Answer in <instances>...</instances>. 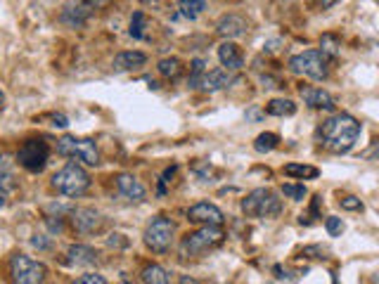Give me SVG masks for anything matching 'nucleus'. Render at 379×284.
Wrapping results in <instances>:
<instances>
[{
  "mask_svg": "<svg viewBox=\"0 0 379 284\" xmlns=\"http://www.w3.org/2000/svg\"><path fill=\"white\" fill-rule=\"evenodd\" d=\"M318 135L325 150L334 154H346L360 138V123L351 114H332L330 119L323 121Z\"/></svg>",
  "mask_w": 379,
  "mask_h": 284,
  "instance_id": "obj_1",
  "label": "nucleus"
},
{
  "mask_svg": "<svg viewBox=\"0 0 379 284\" xmlns=\"http://www.w3.org/2000/svg\"><path fill=\"white\" fill-rule=\"evenodd\" d=\"M242 211L251 218H275L282 211V202L273 189L259 187L246 194V199L242 202Z\"/></svg>",
  "mask_w": 379,
  "mask_h": 284,
  "instance_id": "obj_2",
  "label": "nucleus"
},
{
  "mask_svg": "<svg viewBox=\"0 0 379 284\" xmlns=\"http://www.w3.org/2000/svg\"><path fill=\"white\" fill-rule=\"evenodd\" d=\"M52 187L65 197H81L91 187V176L78 164H67L52 176Z\"/></svg>",
  "mask_w": 379,
  "mask_h": 284,
  "instance_id": "obj_3",
  "label": "nucleus"
},
{
  "mask_svg": "<svg viewBox=\"0 0 379 284\" xmlns=\"http://www.w3.org/2000/svg\"><path fill=\"white\" fill-rule=\"evenodd\" d=\"M289 69L299 76H308L313 81H323L328 78L330 67H328V55L323 50H303L289 60Z\"/></svg>",
  "mask_w": 379,
  "mask_h": 284,
  "instance_id": "obj_4",
  "label": "nucleus"
},
{
  "mask_svg": "<svg viewBox=\"0 0 379 284\" xmlns=\"http://www.w3.org/2000/svg\"><path fill=\"white\" fill-rule=\"evenodd\" d=\"M220 241H223V230H220V225H204L197 233H190L183 237L181 251L185 256H202V254H207V251L216 249V246H220Z\"/></svg>",
  "mask_w": 379,
  "mask_h": 284,
  "instance_id": "obj_5",
  "label": "nucleus"
},
{
  "mask_svg": "<svg viewBox=\"0 0 379 284\" xmlns=\"http://www.w3.org/2000/svg\"><path fill=\"white\" fill-rule=\"evenodd\" d=\"M57 152L67 159H76L86 166H97L100 164V152L95 140L91 138H71V135H65L60 142H57Z\"/></svg>",
  "mask_w": 379,
  "mask_h": 284,
  "instance_id": "obj_6",
  "label": "nucleus"
},
{
  "mask_svg": "<svg viewBox=\"0 0 379 284\" xmlns=\"http://www.w3.org/2000/svg\"><path fill=\"white\" fill-rule=\"evenodd\" d=\"M10 275H12V280L19 284H38L45 280L47 268L43 263L29 259L26 254H14L12 259H10Z\"/></svg>",
  "mask_w": 379,
  "mask_h": 284,
  "instance_id": "obj_7",
  "label": "nucleus"
},
{
  "mask_svg": "<svg viewBox=\"0 0 379 284\" xmlns=\"http://www.w3.org/2000/svg\"><path fill=\"white\" fill-rule=\"evenodd\" d=\"M173 223L164 215H157V218H152V223L147 225L145 230V244L147 249H152L154 254H164L168 251V246H171L173 241Z\"/></svg>",
  "mask_w": 379,
  "mask_h": 284,
  "instance_id": "obj_8",
  "label": "nucleus"
},
{
  "mask_svg": "<svg viewBox=\"0 0 379 284\" xmlns=\"http://www.w3.org/2000/svg\"><path fill=\"white\" fill-rule=\"evenodd\" d=\"M47 156H50V147L43 140H26L17 159L29 173H41L47 164Z\"/></svg>",
  "mask_w": 379,
  "mask_h": 284,
  "instance_id": "obj_9",
  "label": "nucleus"
},
{
  "mask_svg": "<svg viewBox=\"0 0 379 284\" xmlns=\"http://www.w3.org/2000/svg\"><path fill=\"white\" fill-rule=\"evenodd\" d=\"M299 95H301L303 104H308L310 109H325V112H334V99L328 91L315 86H301L299 88Z\"/></svg>",
  "mask_w": 379,
  "mask_h": 284,
  "instance_id": "obj_10",
  "label": "nucleus"
},
{
  "mask_svg": "<svg viewBox=\"0 0 379 284\" xmlns=\"http://www.w3.org/2000/svg\"><path fill=\"white\" fill-rule=\"evenodd\" d=\"M187 218L192 220V223H202V225H223V220H225L223 211L209 202L194 204V206L187 211Z\"/></svg>",
  "mask_w": 379,
  "mask_h": 284,
  "instance_id": "obj_11",
  "label": "nucleus"
},
{
  "mask_svg": "<svg viewBox=\"0 0 379 284\" xmlns=\"http://www.w3.org/2000/svg\"><path fill=\"white\" fill-rule=\"evenodd\" d=\"M71 223L78 233L91 235L102 228V215L95 211V209H76V211L71 213Z\"/></svg>",
  "mask_w": 379,
  "mask_h": 284,
  "instance_id": "obj_12",
  "label": "nucleus"
},
{
  "mask_svg": "<svg viewBox=\"0 0 379 284\" xmlns=\"http://www.w3.org/2000/svg\"><path fill=\"white\" fill-rule=\"evenodd\" d=\"M117 187H119V192L128 199V202H145V197H147L142 182L135 180V178L128 176V173H121V176H117Z\"/></svg>",
  "mask_w": 379,
  "mask_h": 284,
  "instance_id": "obj_13",
  "label": "nucleus"
},
{
  "mask_svg": "<svg viewBox=\"0 0 379 284\" xmlns=\"http://www.w3.org/2000/svg\"><path fill=\"white\" fill-rule=\"evenodd\" d=\"M246 19L240 17V14H225V17L218 19V26H216V31H218L220 36H225V38H237V36H244L246 34Z\"/></svg>",
  "mask_w": 379,
  "mask_h": 284,
  "instance_id": "obj_14",
  "label": "nucleus"
},
{
  "mask_svg": "<svg viewBox=\"0 0 379 284\" xmlns=\"http://www.w3.org/2000/svg\"><path fill=\"white\" fill-rule=\"evenodd\" d=\"M93 8L88 3H71L65 8V12H62V22L67 26H73V29H81L83 24H86V19L91 17Z\"/></svg>",
  "mask_w": 379,
  "mask_h": 284,
  "instance_id": "obj_15",
  "label": "nucleus"
},
{
  "mask_svg": "<svg viewBox=\"0 0 379 284\" xmlns=\"http://www.w3.org/2000/svg\"><path fill=\"white\" fill-rule=\"evenodd\" d=\"M218 60L228 71H237V69H242V64H244V57H242L240 47H237L235 43H230V40H225V43L218 45Z\"/></svg>",
  "mask_w": 379,
  "mask_h": 284,
  "instance_id": "obj_16",
  "label": "nucleus"
},
{
  "mask_svg": "<svg viewBox=\"0 0 379 284\" xmlns=\"http://www.w3.org/2000/svg\"><path fill=\"white\" fill-rule=\"evenodd\" d=\"M228 83H233V76L228 73V69H211V71L202 73L197 88H202V91H220V88H225Z\"/></svg>",
  "mask_w": 379,
  "mask_h": 284,
  "instance_id": "obj_17",
  "label": "nucleus"
},
{
  "mask_svg": "<svg viewBox=\"0 0 379 284\" xmlns=\"http://www.w3.org/2000/svg\"><path fill=\"white\" fill-rule=\"evenodd\" d=\"M145 62H147L145 52H138V50L119 52V55L114 57V71H133V69H140V67H145Z\"/></svg>",
  "mask_w": 379,
  "mask_h": 284,
  "instance_id": "obj_18",
  "label": "nucleus"
},
{
  "mask_svg": "<svg viewBox=\"0 0 379 284\" xmlns=\"http://www.w3.org/2000/svg\"><path fill=\"white\" fill-rule=\"evenodd\" d=\"M69 261L73 265H93L97 263V251L86 244H73L69 246Z\"/></svg>",
  "mask_w": 379,
  "mask_h": 284,
  "instance_id": "obj_19",
  "label": "nucleus"
},
{
  "mask_svg": "<svg viewBox=\"0 0 379 284\" xmlns=\"http://www.w3.org/2000/svg\"><path fill=\"white\" fill-rule=\"evenodd\" d=\"M266 112L271 117H292V114H297V104L292 99H271Z\"/></svg>",
  "mask_w": 379,
  "mask_h": 284,
  "instance_id": "obj_20",
  "label": "nucleus"
},
{
  "mask_svg": "<svg viewBox=\"0 0 379 284\" xmlns=\"http://www.w3.org/2000/svg\"><path fill=\"white\" fill-rule=\"evenodd\" d=\"M142 282H147V284H168L171 282V275H168L161 265H147L145 270H142Z\"/></svg>",
  "mask_w": 379,
  "mask_h": 284,
  "instance_id": "obj_21",
  "label": "nucleus"
},
{
  "mask_svg": "<svg viewBox=\"0 0 379 284\" xmlns=\"http://www.w3.org/2000/svg\"><path fill=\"white\" fill-rule=\"evenodd\" d=\"M284 173L292 178H303V180H313V178L320 176V171L315 166H306V164H287L284 166Z\"/></svg>",
  "mask_w": 379,
  "mask_h": 284,
  "instance_id": "obj_22",
  "label": "nucleus"
},
{
  "mask_svg": "<svg viewBox=\"0 0 379 284\" xmlns=\"http://www.w3.org/2000/svg\"><path fill=\"white\" fill-rule=\"evenodd\" d=\"M157 69H159V73L164 78H178L183 67H181V60H176V57H164V60L157 64Z\"/></svg>",
  "mask_w": 379,
  "mask_h": 284,
  "instance_id": "obj_23",
  "label": "nucleus"
},
{
  "mask_svg": "<svg viewBox=\"0 0 379 284\" xmlns=\"http://www.w3.org/2000/svg\"><path fill=\"white\" fill-rule=\"evenodd\" d=\"M207 8V0H181V14L185 19H197Z\"/></svg>",
  "mask_w": 379,
  "mask_h": 284,
  "instance_id": "obj_24",
  "label": "nucleus"
},
{
  "mask_svg": "<svg viewBox=\"0 0 379 284\" xmlns=\"http://www.w3.org/2000/svg\"><path fill=\"white\" fill-rule=\"evenodd\" d=\"M277 145H280V138H277L275 133H261L254 142V150L259 152V154H268V152H273Z\"/></svg>",
  "mask_w": 379,
  "mask_h": 284,
  "instance_id": "obj_25",
  "label": "nucleus"
},
{
  "mask_svg": "<svg viewBox=\"0 0 379 284\" xmlns=\"http://www.w3.org/2000/svg\"><path fill=\"white\" fill-rule=\"evenodd\" d=\"M133 38H145V14L142 12H135L133 19H130V31H128Z\"/></svg>",
  "mask_w": 379,
  "mask_h": 284,
  "instance_id": "obj_26",
  "label": "nucleus"
},
{
  "mask_svg": "<svg viewBox=\"0 0 379 284\" xmlns=\"http://www.w3.org/2000/svg\"><path fill=\"white\" fill-rule=\"evenodd\" d=\"M282 194L292 199V202H303V199H306V194H308V189L303 185H292V182H289V185L282 187Z\"/></svg>",
  "mask_w": 379,
  "mask_h": 284,
  "instance_id": "obj_27",
  "label": "nucleus"
},
{
  "mask_svg": "<svg viewBox=\"0 0 379 284\" xmlns=\"http://www.w3.org/2000/svg\"><path fill=\"white\" fill-rule=\"evenodd\" d=\"M325 228H328L330 237H339L344 233V223H341V218H336V215H330V218L325 220Z\"/></svg>",
  "mask_w": 379,
  "mask_h": 284,
  "instance_id": "obj_28",
  "label": "nucleus"
},
{
  "mask_svg": "<svg viewBox=\"0 0 379 284\" xmlns=\"http://www.w3.org/2000/svg\"><path fill=\"white\" fill-rule=\"evenodd\" d=\"M323 52L325 55H339V40L334 38V36H323Z\"/></svg>",
  "mask_w": 379,
  "mask_h": 284,
  "instance_id": "obj_29",
  "label": "nucleus"
},
{
  "mask_svg": "<svg viewBox=\"0 0 379 284\" xmlns=\"http://www.w3.org/2000/svg\"><path fill=\"white\" fill-rule=\"evenodd\" d=\"M204 60H194L192 62V76H190V88H197V83H199V78H202V73L207 71L204 69Z\"/></svg>",
  "mask_w": 379,
  "mask_h": 284,
  "instance_id": "obj_30",
  "label": "nucleus"
},
{
  "mask_svg": "<svg viewBox=\"0 0 379 284\" xmlns=\"http://www.w3.org/2000/svg\"><path fill=\"white\" fill-rule=\"evenodd\" d=\"M339 204L344 211H363V202L358 197H344Z\"/></svg>",
  "mask_w": 379,
  "mask_h": 284,
  "instance_id": "obj_31",
  "label": "nucleus"
},
{
  "mask_svg": "<svg viewBox=\"0 0 379 284\" xmlns=\"http://www.w3.org/2000/svg\"><path fill=\"white\" fill-rule=\"evenodd\" d=\"M78 284H107V280H104L102 275H95V272H91V275L78 277Z\"/></svg>",
  "mask_w": 379,
  "mask_h": 284,
  "instance_id": "obj_32",
  "label": "nucleus"
},
{
  "mask_svg": "<svg viewBox=\"0 0 379 284\" xmlns=\"http://www.w3.org/2000/svg\"><path fill=\"white\" fill-rule=\"evenodd\" d=\"M52 126H55V128H67L69 121H67V117H62V114H52Z\"/></svg>",
  "mask_w": 379,
  "mask_h": 284,
  "instance_id": "obj_33",
  "label": "nucleus"
},
{
  "mask_svg": "<svg viewBox=\"0 0 379 284\" xmlns=\"http://www.w3.org/2000/svg\"><path fill=\"white\" fill-rule=\"evenodd\" d=\"M107 244L109 246H126V244H128V239H124V235H112Z\"/></svg>",
  "mask_w": 379,
  "mask_h": 284,
  "instance_id": "obj_34",
  "label": "nucleus"
},
{
  "mask_svg": "<svg viewBox=\"0 0 379 284\" xmlns=\"http://www.w3.org/2000/svg\"><path fill=\"white\" fill-rule=\"evenodd\" d=\"M31 244H34L36 249H47V246H50V241L43 239V237H38V235H36L34 239H31Z\"/></svg>",
  "mask_w": 379,
  "mask_h": 284,
  "instance_id": "obj_35",
  "label": "nucleus"
},
{
  "mask_svg": "<svg viewBox=\"0 0 379 284\" xmlns=\"http://www.w3.org/2000/svg\"><path fill=\"white\" fill-rule=\"evenodd\" d=\"M47 225H50L52 233H62V218H57V220L47 218Z\"/></svg>",
  "mask_w": 379,
  "mask_h": 284,
  "instance_id": "obj_36",
  "label": "nucleus"
},
{
  "mask_svg": "<svg viewBox=\"0 0 379 284\" xmlns=\"http://www.w3.org/2000/svg\"><path fill=\"white\" fill-rule=\"evenodd\" d=\"M88 5H91V8L95 10V8H102V5H107L109 0H86Z\"/></svg>",
  "mask_w": 379,
  "mask_h": 284,
  "instance_id": "obj_37",
  "label": "nucleus"
},
{
  "mask_svg": "<svg viewBox=\"0 0 379 284\" xmlns=\"http://www.w3.org/2000/svg\"><path fill=\"white\" fill-rule=\"evenodd\" d=\"M320 3H323L325 8H332V5H334V3H339V0H320Z\"/></svg>",
  "mask_w": 379,
  "mask_h": 284,
  "instance_id": "obj_38",
  "label": "nucleus"
},
{
  "mask_svg": "<svg viewBox=\"0 0 379 284\" xmlns=\"http://www.w3.org/2000/svg\"><path fill=\"white\" fill-rule=\"evenodd\" d=\"M3 206H5V189L0 187V209H3Z\"/></svg>",
  "mask_w": 379,
  "mask_h": 284,
  "instance_id": "obj_39",
  "label": "nucleus"
},
{
  "mask_svg": "<svg viewBox=\"0 0 379 284\" xmlns=\"http://www.w3.org/2000/svg\"><path fill=\"white\" fill-rule=\"evenodd\" d=\"M3 102H5V95H3V93H0V107H3Z\"/></svg>",
  "mask_w": 379,
  "mask_h": 284,
  "instance_id": "obj_40",
  "label": "nucleus"
}]
</instances>
